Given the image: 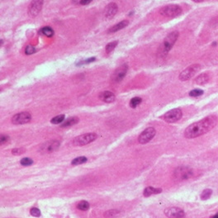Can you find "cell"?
<instances>
[{
  "instance_id": "cell-20",
  "label": "cell",
  "mask_w": 218,
  "mask_h": 218,
  "mask_svg": "<svg viewBox=\"0 0 218 218\" xmlns=\"http://www.w3.org/2000/svg\"><path fill=\"white\" fill-rule=\"evenodd\" d=\"M40 32H41V34L48 36V37H51V36L54 35V31H53V29H52L51 27H43V28H41Z\"/></svg>"
},
{
  "instance_id": "cell-22",
  "label": "cell",
  "mask_w": 218,
  "mask_h": 218,
  "mask_svg": "<svg viewBox=\"0 0 218 218\" xmlns=\"http://www.w3.org/2000/svg\"><path fill=\"white\" fill-rule=\"evenodd\" d=\"M211 194H212V190L209 189H207L202 191V193L201 194L200 198L202 200H207V199L211 197Z\"/></svg>"
},
{
  "instance_id": "cell-5",
  "label": "cell",
  "mask_w": 218,
  "mask_h": 218,
  "mask_svg": "<svg viewBox=\"0 0 218 218\" xmlns=\"http://www.w3.org/2000/svg\"><path fill=\"white\" fill-rule=\"evenodd\" d=\"M183 117V112L180 108H174L172 110L167 112L161 117L164 121L168 123H174L176 121H179Z\"/></svg>"
},
{
  "instance_id": "cell-35",
  "label": "cell",
  "mask_w": 218,
  "mask_h": 218,
  "mask_svg": "<svg viewBox=\"0 0 218 218\" xmlns=\"http://www.w3.org/2000/svg\"><path fill=\"white\" fill-rule=\"evenodd\" d=\"M194 2H197V3H199V2H202V1H203V0H194Z\"/></svg>"
},
{
  "instance_id": "cell-30",
  "label": "cell",
  "mask_w": 218,
  "mask_h": 218,
  "mask_svg": "<svg viewBox=\"0 0 218 218\" xmlns=\"http://www.w3.org/2000/svg\"><path fill=\"white\" fill-rule=\"evenodd\" d=\"M35 51H36L35 47L31 45H27V47H26V49H25V53L27 55H32L33 53H35Z\"/></svg>"
},
{
  "instance_id": "cell-3",
  "label": "cell",
  "mask_w": 218,
  "mask_h": 218,
  "mask_svg": "<svg viewBox=\"0 0 218 218\" xmlns=\"http://www.w3.org/2000/svg\"><path fill=\"white\" fill-rule=\"evenodd\" d=\"M160 13L162 16L167 17V18H175L182 13V8L178 5H167L160 9Z\"/></svg>"
},
{
  "instance_id": "cell-11",
  "label": "cell",
  "mask_w": 218,
  "mask_h": 218,
  "mask_svg": "<svg viewBox=\"0 0 218 218\" xmlns=\"http://www.w3.org/2000/svg\"><path fill=\"white\" fill-rule=\"evenodd\" d=\"M43 3H44V0H32L28 7V11H27L29 16L34 18L36 15H38L42 8Z\"/></svg>"
},
{
  "instance_id": "cell-36",
  "label": "cell",
  "mask_w": 218,
  "mask_h": 218,
  "mask_svg": "<svg viewBox=\"0 0 218 218\" xmlns=\"http://www.w3.org/2000/svg\"><path fill=\"white\" fill-rule=\"evenodd\" d=\"M217 45V43H216V42H213V44H212V45H213V46H214V45Z\"/></svg>"
},
{
  "instance_id": "cell-26",
  "label": "cell",
  "mask_w": 218,
  "mask_h": 218,
  "mask_svg": "<svg viewBox=\"0 0 218 218\" xmlns=\"http://www.w3.org/2000/svg\"><path fill=\"white\" fill-rule=\"evenodd\" d=\"M203 93H204L203 90L197 88V89L192 90L191 92L189 93V96H191V97H199V96L202 95Z\"/></svg>"
},
{
  "instance_id": "cell-10",
  "label": "cell",
  "mask_w": 218,
  "mask_h": 218,
  "mask_svg": "<svg viewBox=\"0 0 218 218\" xmlns=\"http://www.w3.org/2000/svg\"><path fill=\"white\" fill-rule=\"evenodd\" d=\"M32 120V116L27 112H22L18 114L14 115L12 118V122L14 125H23L28 123Z\"/></svg>"
},
{
  "instance_id": "cell-33",
  "label": "cell",
  "mask_w": 218,
  "mask_h": 218,
  "mask_svg": "<svg viewBox=\"0 0 218 218\" xmlns=\"http://www.w3.org/2000/svg\"><path fill=\"white\" fill-rule=\"evenodd\" d=\"M8 139L9 137L7 136H1V145L5 144V143L8 141Z\"/></svg>"
},
{
  "instance_id": "cell-4",
  "label": "cell",
  "mask_w": 218,
  "mask_h": 218,
  "mask_svg": "<svg viewBox=\"0 0 218 218\" xmlns=\"http://www.w3.org/2000/svg\"><path fill=\"white\" fill-rule=\"evenodd\" d=\"M98 135L96 133H86L79 136L73 140V145L76 146H83L94 141L97 139Z\"/></svg>"
},
{
  "instance_id": "cell-9",
  "label": "cell",
  "mask_w": 218,
  "mask_h": 218,
  "mask_svg": "<svg viewBox=\"0 0 218 218\" xmlns=\"http://www.w3.org/2000/svg\"><path fill=\"white\" fill-rule=\"evenodd\" d=\"M155 133H156V130H155V128L148 127L145 130H143L141 134L139 136L138 141H139L140 144H146V143H148L149 141H151V140L153 139L154 136H155Z\"/></svg>"
},
{
  "instance_id": "cell-2",
  "label": "cell",
  "mask_w": 218,
  "mask_h": 218,
  "mask_svg": "<svg viewBox=\"0 0 218 218\" xmlns=\"http://www.w3.org/2000/svg\"><path fill=\"white\" fill-rule=\"evenodd\" d=\"M178 32H173L169 33L168 36L165 37V39L164 40L163 43L160 46V49H159V55L160 56H164L168 54V52L172 49V47L173 46V45L175 44L176 40H178Z\"/></svg>"
},
{
  "instance_id": "cell-6",
  "label": "cell",
  "mask_w": 218,
  "mask_h": 218,
  "mask_svg": "<svg viewBox=\"0 0 218 218\" xmlns=\"http://www.w3.org/2000/svg\"><path fill=\"white\" fill-rule=\"evenodd\" d=\"M201 70V65L198 64L192 65L186 68L183 71L180 73L179 79L181 81H186L188 79H191L192 77H194L198 72H199Z\"/></svg>"
},
{
  "instance_id": "cell-29",
  "label": "cell",
  "mask_w": 218,
  "mask_h": 218,
  "mask_svg": "<svg viewBox=\"0 0 218 218\" xmlns=\"http://www.w3.org/2000/svg\"><path fill=\"white\" fill-rule=\"evenodd\" d=\"M118 213H119V211H117V210H109L104 213V216L105 217H111V216H116Z\"/></svg>"
},
{
  "instance_id": "cell-34",
  "label": "cell",
  "mask_w": 218,
  "mask_h": 218,
  "mask_svg": "<svg viewBox=\"0 0 218 218\" xmlns=\"http://www.w3.org/2000/svg\"><path fill=\"white\" fill-rule=\"evenodd\" d=\"M91 2H92V0H80V3H79L82 5H87Z\"/></svg>"
},
{
  "instance_id": "cell-14",
  "label": "cell",
  "mask_w": 218,
  "mask_h": 218,
  "mask_svg": "<svg viewBox=\"0 0 218 218\" xmlns=\"http://www.w3.org/2000/svg\"><path fill=\"white\" fill-rule=\"evenodd\" d=\"M117 10H118L117 5L116 3H111L109 4H108L106 6L105 10H104L105 18H108V19L113 18L117 14Z\"/></svg>"
},
{
  "instance_id": "cell-16",
  "label": "cell",
  "mask_w": 218,
  "mask_h": 218,
  "mask_svg": "<svg viewBox=\"0 0 218 218\" xmlns=\"http://www.w3.org/2000/svg\"><path fill=\"white\" fill-rule=\"evenodd\" d=\"M129 24V22L126 20H124L122 22H120L119 23L114 25L113 27H112L110 29L108 30V33H114V32H117L120 30L123 29L125 27Z\"/></svg>"
},
{
  "instance_id": "cell-7",
  "label": "cell",
  "mask_w": 218,
  "mask_h": 218,
  "mask_svg": "<svg viewBox=\"0 0 218 218\" xmlns=\"http://www.w3.org/2000/svg\"><path fill=\"white\" fill-rule=\"evenodd\" d=\"M194 171L189 167H178V169L174 171V175L178 179H189L194 176Z\"/></svg>"
},
{
  "instance_id": "cell-32",
  "label": "cell",
  "mask_w": 218,
  "mask_h": 218,
  "mask_svg": "<svg viewBox=\"0 0 218 218\" xmlns=\"http://www.w3.org/2000/svg\"><path fill=\"white\" fill-rule=\"evenodd\" d=\"M23 151H24V150H23V148H18V149H13V151H12V153L13 154V155H21V154L23 153Z\"/></svg>"
},
{
  "instance_id": "cell-23",
  "label": "cell",
  "mask_w": 218,
  "mask_h": 218,
  "mask_svg": "<svg viewBox=\"0 0 218 218\" xmlns=\"http://www.w3.org/2000/svg\"><path fill=\"white\" fill-rule=\"evenodd\" d=\"M77 208L80 211H87L89 209V203L86 201H82L77 205Z\"/></svg>"
},
{
  "instance_id": "cell-28",
  "label": "cell",
  "mask_w": 218,
  "mask_h": 218,
  "mask_svg": "<svg viewBox=\"0 0 218 218\" xmlns=\"http://www.w3.org/2000/svg\"><path fill=\"white\" fill-rule=\"evenodd\" d=\"M20 164L23 166H30L33 164V160L30 158H23L20 161Z\"/></svg>"
},
{
  "instance_id": "cell-27",
  "label": "cell",
  "mask_w": 218,
  "mask_h": 218,
  "mask_svg": "<svg viewBox=\"0 0 218 218\" xmlns=\"http://www.w3.org/2000/svg\"><path fill=\"white\" fill-rule=\"evenodd\" d=\"M117 41H113V42L108 43V45H106V52L107 53H110L111 51H113V50L116 48L117 45Z\"/></svg>"
},
{
  "instance_id": "cell-19",
  "label": "cell",
  "mask_w": 218,
  "mask_h": 218,
  "mask_svg": "<svg viewBox=\"0 0 218 218\" xmlns=\"http://www.w3.org/2000/svg\"><path fill=\"white\" fill-rule=\"evenodd\" d=\"M79 122V118L77 117H72L68 118L67 120H65L61 124V127H68V126H72L75 124Z\"/></svg>"
},
{
  "instance_id": "cell-31",
  "label": "cell",
  "mask_w": 218,
  "mask_h": 218,
  "mask_svg": "<svg viewBox=\"0 0 218 218\" xmlns=\"http://www.w3.org/2000/svg\"><path fill=\"white\" fill-rule=\"evenodd\" d=\"M30 212L32 214V216H33L38 217V216H40V211L38 208H36V207H32V209H31V211H30Z\"/></svg>"
},
{
  "instance_id": "cell-25",
  "label": "cell",
  "mask_w": 218,
  "mask_h": 218,
  "mask_svg": "<svg viewBox=\"0 0 218 218\" xmlns=\"http://www.w3.org/2000/svg\"><path fill=\"white\" fill-rule=\"evenodd\" d=\"M141 101H142V99L141 98H139V97L133 98L131 99L130 102V108H136L138 105H139L140 104H141Z\"/></svg>"
},
{
  "instance_id": "cell-24",
  "label": "cell",
  "mask_w": 218,
  "mask_h": 218,
  "mask_svg": "<svg viewBox=\"0 0 218 218\" xmlns=\"http://www.w3.org/2000/svg\"><path fill=\"white\" fill-rule=\"evenodd\" d=\"M64 121H65V115H59V116L53 117L51 119V122L52 124L56 125V124L62 123Z\"/></svg>"
},
{
  "instance_id": "cell-37",
  "label": "cell",
  "mask_w": 218,
  "mask_h": 218,
  "mask_svg": "<svg viewBox=\"0 0 218 218\" xmlns=\"http://www.w3.org/2000/svg\"><path fill=\"white\" fill-rule=\"evenodd\" d=\"M214 217H218V213H216V215H214Z\"/></svg>"
},
{
  "instance_id": "cell-18",
  "label": "cell",
  "mask_w": 218,
  "mask_h": 218,
  "mask_svg": "<svg viewBox=\"0 0 218 218\" xmlns=\"http://www.w3.org/2000/svg\"><path fill=\"white\" fill-rule=\"evenodd\" d=\"M161 192V189H155V188H153V187H147V188L145 189L143 194H144L145 197H150V196L153 195V194H160Z\"/></svg>"
},
{
  "instance_id": "cell-12",
  "label": "cell",
  "mask_w": 218,
  "mask_h": 218,
  "mask_svg": "<svg viewBox=\"0 0 218 218\" xmlns=\"http://www.w3.org/2000/svg\"><path fill=\"white\" fill-rule=\"evenodd\" d=\"M127 70H128V67H127V65L126 64L123 65H121L119 68H117V70L113 72V75H112V80L115 83L121 82L124 79V77L126 76Z\"/></svg>"
},
{
  "instance_id": "cell-15",
  "label": "cell",
  "mask_w": 218,
  "mask_h": 218,
  "mask_svg": "<svg viewBox=\"0 0 218 218\" xmlns=\"http://www.w3.org/2000/svg\"><path fill=\"white\" fill-rule=\"evenodd\" d=\"M99 98L101 99L102 101L107 104H110L115 101L116 97L113 93L110 92V91H104V92L100 93L99 94Z\"/></svg>"
},
{
  "instance_id": "cell-8",
  "label": "cell",
  "mask_w": 218,
  "mask_h": 218,
  "mask_svg": "<svg viewBox=\"0 0 218 218\" xmlns=\"http://www.w3.org/2000/svg\"><path fill=\"white\" fill-rule=\"evenodd\" d=\"M59 147H60V142L54 140V141H50L41 145L39 151L41 154H49L57 151Z\"/></svg>"
},
{
  "instance_id": "cell-17",
  "label": "cell",
  "mask_w": 218,
  "mask_h": 218,
  "mask_svg": "<svg viewBox=\"0 0 218 218\" xmlns=\"http://www.w3.org/2000/svg\"><path fill=\"white\" fill-rule=\"evenodd\" d=\"M209 80H210L209 74H207V73H203V74H199V75L197 77L195 82L197 84H198V85H203V84H206L207 83H208Z\"/></svg>"
},
{
  "instance_id": "cell-21",
  "label": "cell",
  "mask_w": 218,
  "mask_h": 218,
  "mask_svg": "<svg viewBox=\"0 0 218 218\" xmlns=\"http://www.w3.org/2000/svg\"><path fill=\"white\" fill-rule=\"evenodd\" d=\"M87 160H88V159L86 157H84V156H80V157H77L75 158V159H74V160L71 161V164H72V165H79V164H83V163L87 162Z\"/></svg>"
},
{
  "instance_id": "cell-1",
  "label": "cell",
  "mask_w": 218,
  "mask_h": 218,
  "mask_svg": "<svg viewBox=\"0 0 218 218\" xmlns=\"http://www.w3.org/2000/svg\"><path fill=\"white\" fill-rule=\"evenodd\" d=\"M218 123V117L216 115H210L195 123L191 124L185 129L184 136L188 139H193L209 132Z\"/></svg>"
},
{
  "instance_id": "cell-13",
  "label": "cell",
  "mask_w": 218,
  "mask_h": 218,
  "mask_svg": "<svg viewBox=\"0 0 218 218\" xmlns=\"http://www.w3.org/2000/svg\"><path fill=\"white\" fill-rule=\"evenodd\" d=\"M164 214L168 217H183L185 216L184 211L178 207H168L164 210Z\"/></svg>"
}]
</instances>
